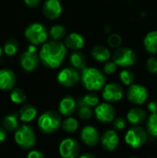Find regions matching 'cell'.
<instances>
[{"mask_svg":"<svg viewBox=\"0 0 157 158\" xmlns=\"http://www.w3.org/2000/svg\"><path fill=\"white\" fill-rule=\"evenodd\" d=\"M67 55V47L60 41H49L43 44L39 57L43 66L48 69L59 68Z\"/></svg>","mask_w":157,"mask_h":158,"instance_id":"1","label":"cell"},{"mask_svg":"<svg viewBox=\"0 0 157 158\" xmlns=\"http://www.w3.org/2000/svg\"><path fill=\"white\" fill-rule=\"evenodd\" d=\"M81 81L84 88L90 92L98 91L104 88L105 77L104 72L95 68H85L81 74Z\"/></svg>","mask_w":157,"mask_h":158,"instance_id":"2","label":"cell"},{"mask_svg":"<svg viewBox=\"0 0 157 158\" xmlns=\"http://www.w3.org/2000/svg\"><path fill=\"white\" fill-rule=\"evenodd\" d=\"M49 31L46 27L39 22H34L30 24L24 31L25 38L33 45L43 44L46 43Z\"/></svg>","mask_w":157,"mask_h":158,"instance_id":"3","label":"cell"},{"mask_svg":"<svg viewBox=\"0 0 157 158\" xmlns=\"http://www.w3.org/2000/svg\"><path fill=\"white\" fill-rule=\"evenodd\" d=\"M62 125L61 117L56 111H46L38 118V127L44 133H53Z\"/></svg>","mask_w":157,"mask_h":158,"instance_id":"4","label":"cell"},{"mask_svg":"<svg viewBox=\"0 0 157 158\" xmlns=\"http://www.w3.org/2000/svg\"><path fill=\"white\" fill-rule=\"evenodd\" d=\"M35 133L30 126L22 125L16 130L15 142L19 147L30 149L35 144Z\"/></svg>","mask_w":157,"mask_h":158,"instance_id":"5","label":"cell"},{"mask_svg":"<svg viewBox=\"0 0 157 158\" xmlns=\"http://www.w3.org/2000/svg\"><path fill=\"white\" fill-rule=\"evenodd\" d=\"M137 59L136 52L129 47H119L113 54V61L122 68L133 66L137 62Z\"/></svg>","mask_w":157,"mask_h":158,"instance_id":"6","label":"cell"},{"mask_svg":"<svg viewBox=\"0 0 157 158\" xmlns=\"http://www.w3.org/2000/svg\"><path fill=\"white\" fill-rule=\"evenodd\" d=\"M39 54L36 53V47L31 44L26 51H24L19 57V64L26 72H31L35 70L40 63Z\"/></svg>","mask_w":157,"mask_h":158,"instance_id":"7","label":"cell"},{"mask_svg":"<svg viewBox=\"0 0 157 158\" xmlns=\"http://www.w3.org/2000/svg\"><path fill=\"white\" fill-rule=\"evenodd\" d=\"M148 140V131L143 127L134 126L130 129L125 136V142L132 148H139L143 146Z\"/></svg>","mask_w":157,"mask_h":158,"instance_id":"8","label":"cell"},{"mask_svg":"<svg viewBox=\"0 0 157 158\" xmlns=\"http://www.w3.org/2000/svg\"><path fill=\"white\" fill-rule=\"evenodd\" d=\"M57 82L63 87H72L76 85L81 80L79 69L74 68H65L61 69L56 77Z\"/></svg>","mask_w":157,"mask_h":158,"instance_id":"9","label":"cell"},{"mask_svg":"<svg viewBox=\"0 0 157 158\" xmlns=\"http://www.w3.org/2000/svg\"><path fill=\"white\" fill-rule=\"evenodd\" d=\"M127 97L130 103L140 106L144 104L148 99V91L144 86L133 83L130 86H129Z\"/></svg>","mask_w":157,"mask_h":158,"instance_id":"10","label":"cell"},{"mask_svg":"<svg viewBox=\"0 0 157 158\" xmlns=\"http://www.w3.org/2000/svg\"><path fill=\"white\" fill-rule=\"evenodd\" d=\"M79 143L72 139H64L59 144V154L62 158H78L80 154Z\"/></svg>","mask_w":157,"mask_h":158,"instance_id":"11","label":"cell"},{"mask_svg":"<svg viewBox=\"0 0 157 158\" xmlns=\"http://www.w3.org/2000/svg\"><path fill=\"white\" fill-rule=\"evenodd\" d=\"M124 90L121 85L116 82L108 83L104 86L102 96L107 103H116L123 98Z\"/></svg>","mask_w":157,"mask_h":158,"instance_id":"12","label":"cell"},{"mask_svg":"<svg viewBox=\"0 0 157 158\" xmlns=\"http://www.w3.org/2000/svg\"><path fill=\"white\" fill-rule=\"evenodd\" d=\"M94 115L100 122L108 123L115 119L117 111L110 103H103L95 106Z\"/></svg>","mask_w":157,"mask_h":158,"instance_id":"13","label":"cell"},{"mask_svg":"<svg viewBox=\"0 0 157 158\" xmlns=\"http://www.w3.org/2000/svg\"><path fill=\"white\" fill-rule=\"evenodd\" d=\"M43 13L48 19H56L62 13V4L59 0H46L43 5Z\"/></svg>","mask_w":157,"mask_h":158,"instance_id":"14","label":"cell"},{"mask_svg":"<svg viewBox=\"0 0 157 158\" xmlns=\"http://www.w3.org/2000/svg\"><path fill=\"white\" fill-rule=\"evenodd\" d=\"M81 138L87 146H95L101 140V136L96 128L93 126H85L81 132Z\"/></svg>","mask_w":157,"mask_h":158,"instance_id":"15","label":"cell"},{"mask_svg":"<svg viewBox=\"0 0 157 158\" xmlns=\"http://www.w3.org/2000/svg\"><path fill=\"white\" fill-rule=\"evenodd\" d=\"M100 142H101V144L104 149H105L108 152L114 151L118 147V142H119V138L117 133V131H115V130L106 131L101 136Z\"/></svg>","mask_w":157,"mask_h":158,"instance_id":"16","label":"cell"},{"mask_svg":"<svg viewBox=\"0 0 157 158\" xmlns=\"http://www.w3.org/2000/svg\"><path fill=\"white\" fill-rule=\"evenodd\" d=\"M16 75L13 70L9 69H0V90L9 91L12 90L16 84Z\"/></svg>","mask_w":157,"mask_h":158,"instance_id":"17","label":"cell"},{"mask_svg":"<svg viewBox=\"0 0 157 158\" xmlns=\"http://www.w3.org/2000/svg\"><path fill=\"white\" fill-rule=\"evenodd\" d=\"M64 44L67 48L73 51H79L84 46L85 41L82 35H81L80 33L71 32L65 37Z\"/></svg>","mask_w":157,"mask_h":158,"instance_id":"18","label":"cell"},{"mask_svg":"<svg viewBox=\"0 0 157 158\" xmlns=\"http://www.w3.org/2000/svg\"><path fill=\"white\" fill-rule=\"evenodd\" d=\"M77 106H78V104L76 100L73 97L68 95L61 99L59 106H58V110L61 115L65 117H70L75 112Z\"/></svg>","mask_w":157,"mask_h":158,"instance_id":"19","label":"cell"},{"mask_svg":"<svg viewBox=\"0 0 157 158\" xmlns=\"http://www.w3.org/2000/svg\"><path fill=\"white\" fill-rule=\"evenodd\" d=\"M146 118H147L146 112L140 107H133L127 114L128 121L134 126H139L140 124L143 123Z\"/></svg>","mask_w":157,"mask_h":158,"instance_id":"20","label":"cell"},{"mask_svg":"<svg viewBox=\"0 0 157 158\" xmlns=\"http://www.w3.org/2000/svg\"><path fill=\"white\" fill-rule=\"evenodd\" d=\"M92 56L95 61L107 62L111 57V52L106 46L98 44L92 49Z\"/></svg>","mask_w":157,"mask_h":158,"instance_id":"21","label":"cell"},{"mask_svg":"<svg viewBox=\"0 0 157 158\" xmlns=\"http://www.w3.org/2000/svg\"><path fill=\"white\" fill-rule=\"evenodd\" d=\"M143 44L147 52L152 55L157 54V31L148 32L143 40Z\"/></svg>","mask_w":157,"mask_h":158,"instance_id":"22","label":"cell"},{"mask_svg":"<svg viewBox=\"0 0 157 158\" xmlns=\"http://www.w3.org/2000/svg\"><path fill=\"white\" fill-rule=\"evenodd\" d=\"M69 62L72 66V68L77 69H83L86 68V56L84 54H82L80 50L79 51H73L69 56Z\"/></svg>","mask_w":157,"mask_h":158,"instance_id":"23","label":"cell"},{"mask_svg":"<svg viewBox=\"0 0 157 158\" xmlns=\"http://www.w3.org/2000/svg\"><path fill=\"white\" fill-rule=\"evenodd\" d=\"M37 115L36 108L31 105H25L19 110V119L22 122H31L32 121Z\"/></svg>","mask_w":157,"mask_h":158,"instance_id":"24","label":"cell"},{"mask_svg":"<svg viewBox=\"0 0 157 158\" xmlns=\"http://www.w3.org/2000/svg\"><path fill=\"white\" fill-rule=\"evenodd\" d=\"M2 126L6 131H12L19 128V120L17 114H10L6 116L2 120Z\"/></svg>","mask_w":157,"mask_h":158,"instance_id":"25","label":"cell"},{"mask_svg":"<svg viewBox=\"0 0 157 158\" xmlns=\"http://www.w3.org/2000/svg\"><path fill=\"white\" fill-rule=\"evenodd\" d=\"M19 49V44L14 38H10V39L6 40L5 42V44H4V46H3L4 53L7 56H15L18 53Z\"/></svg>","mask_w":157,"mask_h":158,"instance_id":"26","label":"cell"},{"mask_svg":"<svg viewBox=\"0 0 157 158\" xmlns=\"http://www.w3.org/2000/svg\"><path fill=\"white\" fill-rule=\"evenodd\" d=\"M49 35L53 40L60 41L62 39H65V37L67 36V29L65 26L60 24L54 25L49 30Z\"/></svg>","mask_w":157,"mask_h":158,"instance_id":"27","label":"cell"},{"mask_svg":"<svg viewBox=\"0 0 157 158\" xmlns=\"http://www.w3.org/2000/svg\"><path fill=\"white\" fill-rule=\"evenodd\" d=\"M78 114L81 119L82 120H88L92 118L93 117V111L91 109V106L85 105L81 100H80L78 104Z\"/></svg>","mask_w":157,"mask_h":158,"instance_id":"28","label":"cell"},{"mask_svg":"<svg viewBox=\"0 0 157 158\" xmlns=\"http://www.w3.org/2000/svg\"><path fill=\"white\" fill-rule=\"evenodd\" d=\"M62 129L66 131V132H75L78 128H79V122L76 118H72V117H68L64 121H62V125H61Z\"/></svg>","mask_w":157,"mask_h":158,"instance_id":"29","label":"cell"},{"mask_svg":"<svg viewBox=\"0 0 157 158\" xmlns=\"http://www.w3.org/2000/svg\"><path fill=\"white\" fill-rule=\"evenodd\" d=\"M119 79L121 81V82L127 86H130L131 84L134 83L135 81V75L134 73L130 70V69H123L120 73H119Z\"/></svg>","mask_w":157,"mask_h":158,"instance_id":"30","label":"cell"},{"mask_svg":"<svg viewBox=\"0 0 157 158\" xmlns=\"http://www.w3.org/2000/svg\"><path fill=\"white\" fill-rule=\"evenodd\" d=\"M10 100L15 104H21L26 100V94L20 88H15L10 93Z\"/></svg>","mask_w":157,"mask_h":158,"instance_id":"31","label":"cell"},{"mask_svg":"<svg viewBox=\"0 0 157 158\" xmlns=\"http://www.w3.org/2000/svg\"><path fill=\"white\" fill-rule=\"evenodd\" d=\"M147 131L154 137H157V113L152 114L147 121Z\"/></svg>","mask_w":157,"mask_h":158,"instance_id":"32","label":"cell"},{"mask_svg":"<svg viewBox=\"0 0 157 158\" xmlns=\"http://www.w3.org/2000/svg\"><path fill=\"white\" fill-rule=\"evenodd\" d=\"M85 105H87V106H91V107H93V106H98V104H99V97L95 94H93V93H90V94H85L83 97H82V99H81Z\"/></svg>","mask_w":157,"mask_h":158,"instance_id":"33","label":"cell"},{"mask_svg":"<svg viewBox=\"0 0 157 158\" xmlns=\"http://www.w3.org/2000/svg\"><path fill=\"white\" fill-rule=\"evenodd\" d=\"M107 44L112 48H119L122 44V38L118 33H111L107 38Z\"/></svg>","mask_w":157,"mask_h":158,"instance_id":"34","label":"cell"},{"mask_svg":"<svg viewBox=\"0 0 157 158\" xmlns=\"http://www.w3.org/2000/svg\"><path fill=\"white\" fill-rule=\"evenodd\" d=\"M146 69L152 73L156 74L157 73V58L156 57H149L146 61Z\"/></svg>","mask_w":157,"mask_h":158,"instance_id":"35","label":"cell"},{"mask_svg":"<svg viewBox=\"0 0 157 158\" xmlns=\"http://www.w3.org/2000/svg\"><path fill=\"white\" fill-rule=\"evenodd\" d=\"M117 69H118V65L114 61H107V62H105V64L104 66L103 71L106 75H111L117 71Z\"/></svg>","mask_w":157,"mask_h":158,"instance_id":"36","label":"cell"},{"mask_svg":"<svg viewBox=\"0 0 157 158\" xmlns=\"http://www.w3.org/2000/svg\"><path fill=\"white\" fill-rule=\"evenodd\" d=\"M126 120L123 118H117L116 119L113 120V128L115 131H123L126 128Z\"/></svg>","mask_w":157,"mask_h":158,"instance_id":"37","label":"cell"},{"mask_svg":"<svg viewBox=\"0 0 157 158\" xmlns=\"http://www.w3.org/2000/svg\"><path fill=\"white\" fill-rule=\"evenodd\" d=\"M27 158H45L43 154L41 153L40 151H37V150H33V151H31L28 156Z\"/></svg>","mask_w":157,"mask_h":158,"instance_id":"38","label":"cell"},{"mask_svg":"<svg viewBox=\"0 0 157 158\" xmlns=\"http://www.w3.org/2000/svg\"><path fill=\"white\" fill-rule=\"evenodd\" d=\"M147 108H148V110H149L152 114H155V113H157L156 101H151V102H149L148 105H147Z\"/></svg>","mask_w":157,"mask_h":158,"instance_id":"39","label":"cell"},{"mask_svg":"<svg viewBox=\"0 0 157 158\" xmlns=\"http://www.w3.org/2000/svg\"><path fill=\"white\" fill-rule=\"evenodd\" d=\"M23 1H24V4L28 7H31V8L36 7L41 2V0H23Z\"/></svg>","mask_w":157,"mask_h":158,"instance_id":"40","label":"cell"},{"mask_svg":"<svg viewBox=\"0 0 157 158\" xmlns=\"http://www.w3.org/2000/svg\"><path fill=\"white\" fill-rule=\"evenodd\" d=\"M6 140V131L4 128H0V143Z\"/></svg>","mask_w":157,"mask_h":158,"instance_id":"41","label":"cell"},{"mask_svg":"<svg viewBox=\"0 0 157 158\" xmlns=\"http://www.w3.org/2000/svg\"><path fill=\"white\" fill-rule=\"evenodd\" d=\"M79 158H96L93 154H90V153H86V154H83L82 156H81Z\"/></svg>","mask_w":157,"mask_h":158,"instance_id":"42","label":"cell"},{"mask_svg":"<svg viewBox=\"0 0 157 158\" xmlns=\"http://www.w3.org/2000/svg\"><path fill=\"white\" fill-rule=\"evenodd\" d=\"M3 53H4V50H3V47L0 45V58L2 57V55H3Z\"/></svg>","mask_w":157,"mask_h":158,"instance_id":"43","label":"cell"},{"mask_svg":"<svg viewBox=\"0 0 157 158\" xmlns=\"http://www.w3.org/2000/svg\"><path fill=\"white\" fill-rule=\"evenodd\" d=\"M131 158H138V157H131Z\"/></svg>","mask_w":157,"mask_h":158,"instance_id":"44","label":"cell"}]
</instances>
